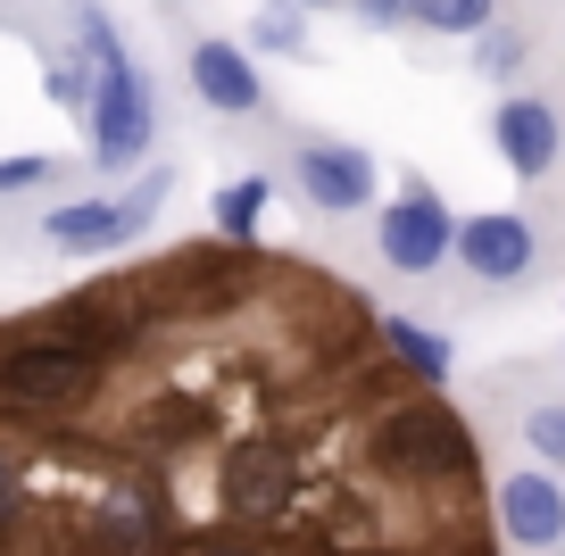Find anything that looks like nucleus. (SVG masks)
<instances>
[{
    "instance_id": "obj_15",
    "label": "nucleus",
    "mask_w": 565,
    "mask_h": 556,
    "mask_svg": "<svg viewBox=\"0 0 565 556\" xmlns=\"http://www.w3.org/2000/svg\"><path fill=\"white\" fill-rule=\"evenodd\" d=\"M249 42H258V51H308V25H300V9H266V18L249 25Z\"/></svg>"
},
{
    "instance_id": "obj_8",
    "label": "nucleus",
    "mask_w": 565,
    "mask_h": 556,
    "mask_svg": "<svg viewBox=\"0 0 565 556\" xmlns=\"http://www.w3.org/2000/svg\"><path fill=\"white\" fill-rule=\"evenodd\" d=\"M499 532L541 548V556H557L565 548V490L548 473H508L499 482Z\"/></svg>"
},
{
    "instance_id": "obj_12",
    "label": "nucleus",
    "mask_w": 565,
    "mask_h": 556,
    "mask_svg": "<svg viewBox=\"0 0 565 556\" xmlns=\"http://www.w3.org/2000/svg\"><path fill=\"white\" fill-rule=\"evenodd\" d=\"M416 25L424 34H491L499 0H416Z\"/></svg>"
},
{
    "instance_id": "obj_2",
    "label": "nucleus",
    "mask_w": 565,
    "mask_h": 556,
    "mask_svg": "<svg viewBox=\"0 0 565 556\" xmlns=\"http://www.w3.org/2000/svg\"><path fill=\"white\" fill-rule=\"evenodd\" d=\"M374 466L399 473V482H458L475 473V432L458 424V407L424 399V391H399L383 399V424H374Z\"/></svg>"
},
{
    "instance_id": "obj_13",
    "label": "nucleus",
    "mask_w": 565,
    "mask_h": 556,
    "mask_svg": "<svg viewBox=\"0 0 565 556\" xmlns=\"http://www.w3.org/2000/svg\"><path fill=\"white\" fill-rule=\"evenodd\" d=\"M524 440H532V457L565 466V399H541V407H524Z\"/></svg>"
},
{
    "instance_id": "obj_16",
    "label": "nucleus",
    "mask_w": 565,
    "mask_h": 556,
    "mask_svg": "<svg viewBox=\"0 0 565 556\" xmlns=\"http://www.w3.org/2000/svg\"><path fill=\"white\" fill-rule=\"evenodd\" d=\"M358 25L366 34H399V25H416V0H358Z\"/></svg>"
},
{
    "instance_id": "obj_1",
    "label": "nucleus",
    "mask_w": 565,
    "mask_h": 556,
    "mask_svg": "<svg viewBox=\"0 0 565 556\" xmlns=\"http://www.w3.org/2000/svg\"><path fill=\"white\" fill-rule=\"evenodd\" d=\"M75 25H84V51H92V167L125 174L159 133V108H150V84H141V67L125 58L117 25L100 9H84Z\"/></svg>"
},
{
    "instance_id": "obj_3",
    "label": "nucleus",
    "mask_w": 565,
    "mask_h": 556,
    "mask_svg": "<svg viewBox=\"0 0 565 556\" xmlns=\"http://www.w3.org/2000/svg\"><path fill=\"white\" fill-rule=\"evenodd\" d=\"M374 249H383V266L391 275H433V266L458 249V225H449V209H441V192L424 183V174H407L399 183V200H391L383 216H374Z\"/></svg>"
},
{
    "instance_id": "obj_11",
    "label": "nucleus",
    "mask_w": 565,
    "mask_h": 556,
    "mask_svg": "<svg viewBox=\"0 0 565 556\" xmlns=\"http://www.w3.org/2000/svg\"><path fill=\"white\" fill-rule=\"evenodd\" d=\"M266 174H242V183H225V192H216V233H225V242H249V233H258V216H266Z\"/></svg>"
},
{
    "instance_id": "obj_5",
    "label": "nucleus",
    "mask_w": 565,
    "mask_h": 556,
    "mask_svg": "<svg viewBox=\"0 0 565 556\" xmlns=\"http://www.w3.org/2000/svg\"><path fill=\"white\" fill-rule=\"evenodd\" d=\"M291 174H300L308 209H324V216L374 209V158L350 150V141H300V150H291Z\"/></svg>"
},
{
    "instance_id": "obj_14",
    "label": "nucleus",
    "mask_w": 565,
    "mask_h": 556,
    "mask_svg": "<svg viewBox=\"0 0 565 556\" xmlns=\"http://www.w3.org/2000/svg\"><path fill=\"white\" fill-rule=\"evenodd\" d=\"M482 42V75H515L532 58V34L524 25H491V34H475Z\"/></svg>"
},
{
    "instance_id": "obj_9",
    "label": "nucleus",
    "mask_w": 565,
    "mask_h": 556,
    "mask_svg": "<svg viewBox=\"0 0 565 556\" xmlns=\"http://www.w3.org/2000/svg\"><path fill=\"white\" fill-rule=\"evenodd\" d=\"M192 92L209 108H225V117H258L266 108V84L242 42H192Z\"/></svg>"
},
{
    "instance_id": "obj_4",
    "label": "nucleus",
    "mask_w": 565,
    "mask_h": 556,
    "mask_svg": "<svg viewBox=\"0 0 565 556\" xmlns=\"http://www.w3.org/2000/svg\"><path fill=\"white\" fill-rule=\"evenodd\" d=\"M175 192V174H141L125 200H67V209H51L42 216V242L51 249H117V242H134L150 216H159V200Z\"/></svg>"
},
{
    "instance_id": "obj_6",
    "label": "nucleus",
    "mask_w": 565,
    "mask_h": 556,
    "mask_svg": "<svg viewBox=\"0 0 565 556\" xmlns=\"http://www.w3.org/2000/svg\"><path fill=\"white\" fill-rule=\"evenodd\" d=\"M458 266L475 282H524L532 266H541V233H532L524 216H508V209H482V216L458 225Z\"/></svg>"
},
{
    "instance_id": "obj_17",
    "label": "nucleus",
    "mask_w": 565,
    "mask_h": 556,
    "mask_svg": "<svg viewBox=\"0 0 565 556\" xmlns=\"http://www.w3.org/2000/svg\"><path fill=\"white\" fill-rule=\"evenodd\" d=\"M51 183V158H0V192H34Z\"/></svg>"
},
{
    "instance_id": "obj_7",
    "label": "nucleus",
    "mask_w": 565,
    "mask_h": 556,
    "mask_svg": "<svg viewBox=\"0 0 565 556\" xmlns=\"http://www.w3.org/2000/svg\"><path fill=\"white\" fill-rule=\"evenodd\" d=\"M491 133H499V158H508V167L524 174V183H541V174L557 167V150H565L557 108H548V100H532V92H508V100H499Z\"/></svg>"
},
{
    "instance_id": "obj_18",
    "label": "nucleus",
    "mask_w": 565,
    "mask_h": 556,
    "mask_svg": "<svg viewBox=\"0 0 565 556\" xmlns=\"http://www.w3.org/2000/svg\"><path fill=\"white\" fill-rule=\"evenodd\" d=\"M300 9H324V0H300Z\"/></svg>"
},
{
    "instance_id": "obj_10",
    "label": "nucleus",
    "mask_w": 565,
    "mask_h": 556,
    "mask_svg": "<svg viewBox=\"0 0 565 556\" xmlns=\"http://www.w3.org/2000/svg\"><path fill=\"white\" fill-rule=\"evenodd\" d=\"M374 341H383V349L407 365V374H416L424 391H433V383H449V349H441V332H424V324H407V316H391V324L374 332Z\"/></svg>"
}]
</instances>
